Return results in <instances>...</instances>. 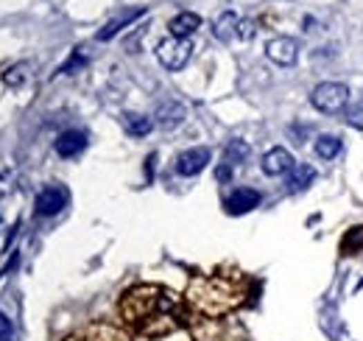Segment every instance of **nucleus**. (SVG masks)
Masks as SVG:
<instances>
[{"mask_svg": "<svg viewBox=\"0 0 363 341\" xmlns=\"http://www.w3.org/2000/svg\"><path fill=\"white\" fill-rule=\"evenodd\" d=\"M118 311H120L123 324L131 333L149 338V341H160V338L174 335L185 327V311H182L179 297L162 286L129 288L123 294Z\"/></svg>", "mask_w": 363, "mask_h": 341, "instance_id": "obj_1", "label": "nucleus"}, {"mask_svg": "<svg viewBox=\"0 0 363 341\" xmlns=\"http://www.w3.org/2000/svg\"><path fill=\"white\" fill-rule=\"evenodd\" d=\"M246 297L241 275H201L187 286V302L204 316H224L235 311Z\"/></svg>", "mask_w": 363, "mask_h": 341, "instance_id": "obj_2", "label": "nucleus"}, {"mask_svg": "<svg viewBox=\"0 0 363 341\" xmlns=\"http://www.w3.org/2000/svg\"><path fill=\"white\" fill-rule=\"evenodd\" d=\"M310 104L324 112V115H335L341 109H346L349 104V87L341 82H324L310 93Z\"/></svg>", "mask_w": 363, "mask_h": 341, "instance_id": "obj_3", "label": "nucleus"}, {"mask_svg": "<svg viewBox=\"0 0 363 341\" xmlns=\"http://www.w3.org/2000/svg\"><path fill=\"white\" fill-rule=\"evenodd\" d=\"M193 56V42L190 39H179V37H168L157 45V59L168 71H182Z\"/></svg>", "mask_w": 363, "mask_h": 341, "instance_id": "obj_4", "label": "nucleus"}, {"mask_svg": "<svg viewBox=\"0 0 363 341\" xmlns=\"http://www.w3.org/2000/svg\"><path fill=\"white\" fill-rule=\"evenodd\" d=\"M67 190L62 185H48L37 193V201H34V213L42 216V219H50L56 213H62L67 208Z\"/></svg>", "mask_w": 363, "mask_h": 341, "instance_id": "obj_5", "label": "nucleus"}, {"mask_svg": "<svg viewBox=\"0 0 363 341\" xmlns=\"http://www.w3.org/2000/svg\"><path fill=\"white\" fill-rule=\"evenodd\" d=\"M64 341H131V338L112 324H87L73 335H67Z\"/></svg>", "mask_w": 363, "mask_h": 341, "instance_id": "obj_6", "label": "nucleus"}, {"mask_svg": "<svg viewBox=\"0 0 363 341\" xmlns=\"http://www.w3.org/2000/svg\"><path fill=\"white\" fill-rule=\"evenodd\" d=\"M266 56H268L274 64H279V67H290V64L299 59V45L290 39V37H277V39H271V42L266 45Z\"/></svg>", "mask_w": 363, "mask_h": 341, "instance_id": "obj_7", "label": "nucleus"}, {"mask_svg": "<svg viewBox=\"0 0 363 341\" xmlns=\"http://www.w3.org/2000/svg\"><path fill=\"white\" fill-rule=\"evenodd\" d=\"M207 165H210V149H204V146L187 149V151H182L176 157V174H182V176H196Z\"/></svg>", "mask_w": 363, "mask_h": 341, "instance_id": "obj_8", "label": "nucleus"}, {"mask_svg": "<svg viewBox=\"0 0 363 341\" xmlns=\"http://www.w3.org/2000/svg\"><path fill=\"white\" fill-rule=\"evenodd\" d=\"M227 213L230 216H243L249 210H254L260 204V193L254 187H235L230 196H227Z\"/></svg>", "mask_w": 363, "mask_h": 341, "instance_id": "obj_9", "label": "nucleus"}, {"mask_svg": "<svg viewBox=\"0 0 363 341\" xmlns=\"http://www.w3.org/2000/svg\"><path fill=\"white\" fill-rule=\"evenodd\" d=\"M53 149H56L59 157L70 160V157H76V154H82L87 149V134L79 131V129H67V131H62L59 138H56Z\"/></svg>", "mask_w": 363, "mask_h": 341, "instance_id": "obj_10", "label": "nucleus"}, {"mask_svg": "<svg viewBox=\"0 0 363 341\" xmlns=\"http://www.w3.org/2000/svg\"><path fill=\"white\" fill-rule=\"evenodd\" d=\"M290 171H294V157H290L288 149L277 146V149L266 151V157H263V174L282 176V174H290Z\"/></svg>", "mask_w": 363, "mask_h": 341, "instance_id": "obj_11", "label": "nucleus"}, {"mask_svg": "<svg viewBox=\"0 0 363 341\" xmlns=\"http://www.w3.org/2000/svg\"><path fill=\"white\" fill-rule=\"evenodd\" d=\"M168 28H171V37L190 39V37L196 34V28H201V17H198L196 12H179V15L168 23Z\"/></svg>", "mask_w": 363, "mask_h": 341, "instance_id": "obj_12", "label": "nucleus"}, {"mask_svg": "<svg viewBox=\"0 0 363 341\" xmlns=\"http://www.w3.org/2000/svg\"><path fill=\"white\" fill-rule=\"evenodd\" d=\"M142 15H145V9L140 6V9H129V12H123L120 17L109 20V23H106V26L98 31V42H109V39H112L118 31H123L129 23H134V20H137V17H142Z\"/></svg>", "mask_w": 363, "mask_h": 341, "instance_id": "obj_13", "label": "nucleus"}, {"mask_svg": "<svg viewBox=\"0 0 363 341\" xmlns=\"http://www.w3.org/2000/svg\"><path fill=\"white\" fill-rule=\"evenodd\" d=\"M238 23H241V17H238L235 12H224L221 17H218V20L212 23V34H215V39L230 42L232 37H238Z\"/></svg>", "mask_w": 363, "mask_h": 341, "instance_id": "obj_14", "label": "nucleus"}, {"mask_svg": "<svg viewBox=\"0 0 363 341\" xmlns=\"http://www.w3.org/2000/svg\"><path fill=\"white\" fill-rule=\"evenodd\" d=\"M185 118H187V112H185V107L176 104V101H168V104H162V107L157 109V123H160L162 129H176Z\"/></svg>", "mask_w": 363, "mask_h": 341, "instance_id": "obj_15", "label": "nucleus"}, {"mask_svg": "<svg viewBox=\"0 0 363 341\" xmlns=\"http://www.w3.org/2000/svg\"><path fill=\"white\" fill-rule=\"evenodd\" d=\"M123 129H126V134H131V138H145V134L154 129V120L145 118V115H137V112H126Z\"/></svg>", "mask_w": 363, "mask_h": 341, "instance_id": "obj_16", "label": "nucleus"}, {"mask_svg": "<svg viewBox=\"0 0 363 341\" xmlns=\"http://www.w3.org/2000/svg\"><path fill=\"white\" fill-rule=\"evenodd\" d=\"M313 179H316V168L313 165H294V171H290V176H288V190L290 193H299Z\"/></svg>", "mask_w": 363, "mask_h": 341, "instance_id": "obj_17", "label": "nucleus"}, {"mask_svg": "<svg viewBox=\"0 0 363 341\" xmlns=\"http://www.w3.org/2000/svg\"><path fill=\"white\" fill-rule=\"evenodd\" d=\"M316 154L322 160H335L341 154V140L335 134H322V138H316Z\"/></svg>", "mask_w": 363, "mask_h": 341, "instance_id": "obj_18", "label": "nucleus"}, {"mask_svg": "<svg viewBox=\"0 0 363 341\" xmlns=\"http://www.w3.org/2000/svg\"><path fill=\"white\" fill-rule=\"evenodd\" d=\"M363 252V224L352 227L344 238H341V255H360Z\"/></svg>", "mask_w": 363, "mask_h": 341, "instance_id": "obj_19", "label": "nucleus"}, {"mask_svg": "<svg viewBox=\"0 0 363 341\" xmlns=\"http://www.w3.org/2000/svg\"><path fill=\"white\" fill-rule=\"evenodd\" d=\"M224 157H227V163H230V165H238V163H243V160L249 157V143H246V140H232V143L227 146Z\"/></svg>", "mask_w": 363, "mask_h": 341, "instance_id": "obj_20", "label": "nucleus"}, {"mask_svg": "<svg viewBox=\"0 0 363 341\" xmlns=\"http://www.w3.org/2000/svg\"><path fill=\"white\" fill-rule=\"evenodd\" d=\"M28 64H15V67H9L6 71V76H3V82L9 84V87H20L26 79H28Z\"/></svg>", "mask_w": 363, "mask_h": 341, "instance_id": "obj_21", "label": "nucleus"}, {"mask_svg": "<svg viewBox=\"0 0 363 341\" xmlns=\"http://www.w3.org/2000/svg\"><path fill=\"white\" fill-rule=\"evenodd\" d=\"M346 123L355 129H363V104H355L346 109Z\"/></svg>", "mask_w": 363, "mask_h": 341, "instance_id": "obj_22", "label": "nucleus"}, {"mask_svg": "<svg viewBox=\"0 0 363 341\" xmlns=\"http://www.w3.org/2000/svg\"><path fill=\"white\" fill-rule=\"evenodd\" d=\"M84 50H87V48H76V53H73V56H70V62H67V64L62 67V71H59V73H70V71H73V67H79V64H84V59H87V53H84Z\"/></svg>", "mask_w": 363, "mask_h": 341, "instance_id": "obj_23", "label": "nucleus"}, {"mask_svg": "<svg viewBox=\"0 0 363 341\" xmlns=\"http://www.w3.org/2000/svg\"><path fill=\"white\" fill-rule=\"evenodd\" d=\"M15 335V327H12V319L0 311V341H12Z\"/></svg>", "mask_w": 363, "mask_h": 341, "instance_id": "obj_24", "label": "nucleus"}, {"mask_svg": "<svg viewBox=\"0 0 363 341\" xmlns=\"http://www.w3.org/2000/svg\"><path fill=\"white\" fill-rule=\"evenodd\" d=\"M238 37L241 39H252L254 37V23L252 20H241L238 23Z\"/></svg>", "mask_w": 363, "mask_h": 341, "instance_id": "obj_25", "label": "nucleus"}, {"mask_svg": "<svg viewBox=\"0 0 363 341\" xmlns=\"http://www.w3.org/2000/svg\"><path fill=\"white\" fill-rule=\"evenodd\" d=\"M215 176H218V179H221V182H227V179L232 176V165H230V163H227V165H221V168H218V171H215Z\"/></svg>", "mask_w": 363, "mask_h": 341, "instance_id": "obj_26", "label": "nucleus"}, {"mask_svg": "<svg viewBox=\"0 0 363 341\" xmlns=\"http://www.w3.org/2000/svg\"><path fill=\"white\" fill-rule=\"evenodd\" d=\"M6 190H12V176H9V174L0 176V196H3Z\"/></svg>", "mask_w": 363, "mask_h": 341, "instance_id": "obj_27", "label": "nucleus"}]
</instances>
